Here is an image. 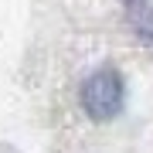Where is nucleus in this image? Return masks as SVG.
Returning a JSON list of instances; mask_svg holds the SVG:
<instances>
[{
	"mask_svg": "<svg viewBox=\"0 0 153 153\" xmlns=\"http://www.w3.org/2000/svg\"><path fill=\"white\" fill-rule=\"evenodd\" d=\"M123 95H126V88H123L119 71L102 68V71H95L92 78H85V85H82V109L92 116L95 123H105V119H112V116H119Z\"/></svg>",
	"mask_w": 153,
	"mask_h": 153,
	"instance_id": "obj_1",
	"label": "nucleus"
},
{
	"mask_svg": "<svg viewBox=\"0 0 153 153\" xmlns=\"http://www.w3.org/2000/svg\"><path fill=\"white\" fill-rule=\"evenodd\" d=\"M126 21L140 38H153V0H126Z\"/></svg>",
	"mask_w": 153,
	"mask_h": 153,
	"instance_id": "obj_2",
	"label": "nucleus"
},
{
	"mask_svg": "<svg viewBox=\"0 0 153 153\" xmlns=\"http://www.w3.org/2000/svg\"><path fill=\"white\" fill-rule=\"evenodd\" d=\"M123 4H126V0H123Z\"/></svg>",
	"mask_w": 153,
	"mask_h": 153,
	"instance_id": "obj_3",
	"label": "nucleus"
}]
</instances>
